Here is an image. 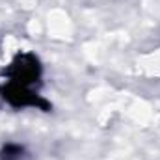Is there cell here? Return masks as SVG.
<instances>
[{"label":"cell","mask_w":160,"mask_h":160,"mask_svg":"<svg viewBox=\"0 0 160 160\" xmlns=\"http://www.w3.org/2000/svg\"><path fill=\"white\" fill-rule=\"evenodd\" d=\"M0 160H30V155L22 145L8 143L0 151Z\"/></svg>","instance_id":"2"},{"label":"cell","mask_w":160,"mask_h":160,"mask_svg":"<svg viewBox=\"0 0 160 160\" xmlns=\"http://www.w3.org/2000/svg\"><path fill=\"white\" fill-rule=\"evenodd\" d=\"M41 65L34 54H21L9 65L0 95L11 106H47L39 101Z\"/></svg>","instance_id":"1"}]
</instances>
